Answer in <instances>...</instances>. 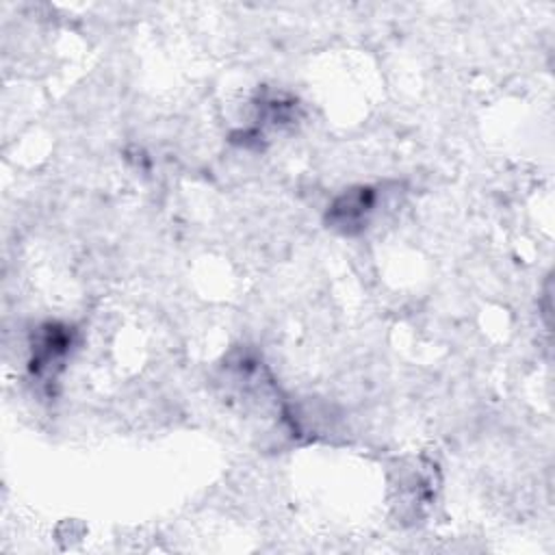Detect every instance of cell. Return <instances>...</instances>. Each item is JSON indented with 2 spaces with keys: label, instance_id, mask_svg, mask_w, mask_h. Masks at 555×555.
Here are the masks:
<instances>
[{
  "label": "cell",
  "instance_id": "obj_1",
  "mask_svg": "<svg viewBox=\"0 0 555 555\" xmlns=\"http://www.w3.org/2000/svg\"><path fill=\"white\" fill-rule=\"evenodd\" d=\"M375 204H377V191L373 186L351 189L330 206L327 223L345 234H353L362 230Z\"/></svg>",
  "mask_w": 555,
  "mask_h": 555
},
{
  "label": "cell",
  "instance_id": "obj_2",
  "mask_svg": "<svg viewBox=\"0 0 555 555\" xmlns=\"http://www.w3.org/2000/svg\"><path fill=\"white\" fill-rule=\"evenodd\" d=\"M69 345H72V332H67V327L56 323H48L46 327H41L39 338L35 340V347H33V373L41 375L50 366L61 364Z\"/></svg>",
  "mask_w": 555,
  "mask_h": 555
}]
</instances>
